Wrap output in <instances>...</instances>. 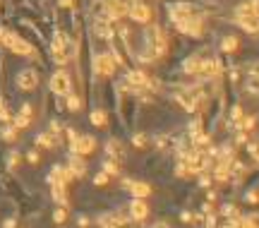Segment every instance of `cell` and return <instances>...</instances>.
Here are the masks:
<instances>
[{"mask_svg": "<svg viewBox=\"0 0 259 228\" xmlns=\"http://www.w3.org/2000/svg\"><path fill=\"white\" fill-rule=\"evenodd\" d=\"M115 70H118V63H115V58L110 55V51L94 55V60H91V72H94L96 77H113Z\"/></svg>", "mask_w": 259, "mask_h": 228, "instance_id": "6da1fadb", "label": "cell"}, {"mask_svg": "<svg viewBox=\"0 0 259 228\" xmlns=\"http://www.w3.org/2000/svg\"><path fill=\"white\" fill-rule=\"evenodd\" d=\"M48 89H51L53 96H68L72 92V77H70V72L55 70L53 75H51V80H48Z\"/></svg>", "mask_w": 259, "mask_h": 228, "instance_id": "7a4b0ae2", "label": "cell"}, {"mask_svg": "<svg viewBox=\"0 0 259 228\" xmlns=\"http://www.w3.org/2000/svg\"><path fill=\"white\" fill-rule=\"evenodd\" d=\"M127 5H130V0H101L103 17L110 22H120L123 17H127Z\"/></svg>", "mask_w": 259, "mask_h": 228, "instance_id": "3957f363", "label": "cell"}, {"mask_svg": "<svg viewBox=\"0 0 259 228\" xmlns=\"http://www.w3.org/2000/svg\"><path fill=\"white\" fill-rule=\"evenodd\" d=\"M151 5H147L144 0H130L127 5V17L137 22V24H149L151 22Z\"/></svg>", "mask_w": 259, "mask_h": 228, "instance_id": "277c9868", "label": "cell"}, {"mask_svg": "<svg viewBox=\"0 0 259 228\" xmlns=\"http://www.w3.org/2000/svg\"><path fill=\"white\" fill-rule=\"evenodd\" d=\"M175 29L180 31V34L190 36V39H202V34H204V19L194 14V17L185 19V22H177Z\"/></svg>", "mask_w": 259, "mask_h": 228, "instance_id": "5b68a950", "label": "cell"}, {"mask_svg": "<svg viewBox=\"0 0 259 228\" xmlns=\"http://www.w3.org/2000/svg\"><path fill=\"white\" fill-rule=\"evenodd\" d=\"M14 84H17V89H22V92H34V89L39 87V72H36L34 67H24V70L17 72Z\"/></svg>", "mask_w": 259, "mask_h": 228, "instance_id": "8992f818", "label": "cell"}, {"mask_svg": "<svg viewBox=\"0 0 259 228\" xmlns=\"http://www.w3.org/2000/svg\"><path fill=\"white\" fill-rule=\"evenodd\" d=\"M96 147H98V142H96L94 134H80L72 144H70V154H80V156H89V154H94Z\"/></svg>", "mask_w": 259, "mask_h": 228, "instance_id": "52a82bcc", "label": "cell"}, {"mask_svg": "<svg viewBox=\"0 0 259 228\" xmlns=\"http://www.w3.org/2000/svg\"><path fill=\"white\" fill-rule=\"evenodd\" d=\"M127 214H130V219L132 221H147L151 214V207L147 204V200H139V197H132L130 200V204H127Z\"/></svg>", "mask_w": 259, "mask_h": 228, "instance_id": "ba28073f", "label": "cell"}, {"mask_svg": "<svg viewBox=\"0 0 259 228\" xmlns=\"http://www.w3.org/2000/svg\"><path fill=\"white\" fill-rule=\"evenodd\" d=\"M168 17H171L173 24L185 22V19L194 17V7H192L190 2H173V5H168Z\"/></svg>", "mask_w": 259, "mask_h": 228, "instance_id": "9c48e42d", "label": "cell"}, {"mask_svg": "<svg viewBox=\"0 0 259 228\" xmlns=\"http://www.w3.org/2000/svg\"><path fill=\"white\" fill-rule=\"evenodd\" d=\"M123 188L132 195V197H139V200H147L151 195V185L149 183H144V180H123Z\"/></svg>", "mask_w": 259, "mask_h": 228, "instance_id": "30bf717a", "label": "cell"}, {"mask_svg": "<svg viewBox=\"0 0 259 228\" xmlns=\"http://www.w3.org/2000/svg\"><path fill=\"white\" fill-rule=\"evenodd\" d=\"M125 156H127V151H125V144L118 139V137H110L108 142H106V159H113V161L123 163Z\"/></svg>", "mask_w": 259, "mask_h": 228, "instance_id": "8fae6325", "label": "cell"}, {"mask_svg": "<svg viewBox=\"0 0 259 228\" xmlns=\"http://www.w3.org/2000/svg\"><path fill=\"white\" fill-rule=\"evenodd\" d=\"M75 178H72V173L68 171V166L65 163H58V166H53L51 171H48V185H53V183H65V185H70Z\"/></svg>", "mask_w": 259, "mask_h": 228, "instance_id": "7c38bea8", "label": "cell"}, {"mask_svg": "<svg viewBox=\"0 0 259 228\" xmlns=\"http://www.w3.org/2000/svg\"><path fill=\"white\" fill-rule=\"evenodd\" d=\"M235 24L247 34H259V17L257 14H235Z\"/></svg>", "mask_w": 259, "mask_h": 228, "instance_id": "4fadbf2b", "label": "cell"}, {"mask_svg": "<svg viewBox=\"0 0 259 228\" xmlns=\"http://www.w3.org/2000/svg\"><path fill=\"white\" fill-rule=\"evenodd\" d=\"M65 166H68V171L72 173L75 180L86 175V161H84V156H80V154H70V159H68Z\"/></svg>", "mask_w": 259, "mask_h": 228, "instance_id": "5bb4252c", "label": "cell"}, {"mask_svg": "<svg viewBox=\"0 0 259 228\" xmlns=\"http://www.w3.org/2000/svg\"><path fill=\"white\" fill-rule=\"evenodd\" d=\"M202 58H204V53H192L190 58H185V60H182L180 70H182L185 75L197 77V75H199V65H202Z\"/></svg>", "mask_w": 259, "mask_h": 228, "instance_id": "9a60e30c", "label": "cell"}, {"mask_svg": "<svg viewBox=\"0 0 259 228\" xmlns=\"http://www.w3.org/2000/svg\"><path fill=\"white\" fill-rule=\"evenodd\" d=\"M51 197H53L55 204H60V207H70V190L65 183H53L51 185Z\"/></svg>", "mask_w": 259, "mask_h": 228, "instance_id": "2e32d148", "label": "cell"}, {"mask_svg": "<svg viewBox=\"0 0 259 228\" xmlns=\"http://www.w3.org/2000/svg\"><path fill=\"white\" fill-rule=\"evenodd\" d=\"M34 142H36V147H41V149H55L58 144H60V137L53 132H39L36 137H34Z\"/></svg>", "mask_w": 259, "mask_h": 228, "instance_id": "e0dca14e", "label": "cell"}, {"mask_svg": "<svg viewBox=\"0 0 259 228\" xmlns=\"http://www.w3.org/2000/svg\"><path fill=\"white\" fill-rule=\"evenodd\" d=\"M89 122H91L94 127H106V125H108V111H103V108H91Z\"/></svg>", "mask_w": 259, "mask_h": 228, "instance_id": "ac0fdd59", "label": "cell"}, {"mask_svg": "<svg viewBox=\"0 0 259 228\" xmlns=\"http://www.w3.org/2000/svg\"><path fill=\"white\" fill-rule=\"evenodd\" d=\"M235 14H257L259 17V0H243L235 7Z\"/></svg>", "mask_w": 259, "mask_h": 228, "instance_id": "d6986e66", "label": "cell"}, {"mask_svg": "<svg viewBox=\"0 0 259 228\" xmlns=\"http://www.w3.org/2000/svg\"><path fill=\"white\" fill-rule=\"evenodd\" d=\"M218 48H221V53H235L240 48V41H238V36H233V34L231 36H223Z\"/></svg>", "mask_w": 259, "mask_h": 228, "instance_id": "ffe728a7", "label": "cell"}, {"mask_svg": "<svg viewBox=\"0 0 259 228\" xmlns=\"http://www.w3.org/2000/svg\"><path fill=\"white\" fill-rule=\"evenodd\" d=\"M247 113L243 111V106L240 104H235V106L231 108V115H228V120H231V127L233 130H238L240 127V122H243V118H245Z\"/></svg>", "mask_w": 259, "mask_h": 228, "instance_id": "44dd1931", "label": "cell"}, {"mask_svg": "<svg viewBox=\"0 0 259 228\" xmlns=\"http://www.w3.org/2000/svg\"><path fill=\"white\" fill-rule=\"evenodd\" d=\"M84 106V101H82V96H77V94H72L70 92L68 94V101H65V108H68L70 113H80Z\"/></svg>", "mask_w": 259, "mask_h": 228, "instance_id": "7402d4cb", "label": "cell"}, {"mask_svg": "<svg viewBox=\"0 0 259 228\" xmlns=\"http://www.w3.org/2000/svg\"><path fill=\"white\" fill-rule=\"evenodd\" d=\"M221 216H223L226 221H235V219L243 216V212H240L235 204H223V207H221Z\"/></svg>", "mask_w": 259, "mask_h": 228, "instance_id": "603a6c76", "label": "cell"}, {"mask_svg": "<svg viewBox=\"0 0 259 228\" xmlns=\"http://www.w3.org/2000/svg\"><path fill=\"white\" fill-rule=\"evenodd\" d=\"M132 147H137V149H147V147H151V134H147V132H137V134H132Z\"/></svg>", "mask_w": 259, "mask_h": 228, "instance_id": "cb8c5ba5", "label": "cell"}, {"mask_svg": "<svg viewBox=\"0 0 259 228\" xmlns=\"http://www.w3.org/2000/svg\"><path fill=\"white\" fill-rule=\"evenodd\" d=\"M0 137H2L5 142H17V137H19V130L14 127L12 122H7V125L0 130Z\"/></svg>", "mask_w": 259, "mask_h": 228, "instance_id": "d4e9b609", "label": "cell"}, {"mask_svg": "<svg viewBox=\"0 0 259 228\" xmlns=\"http://www.w3.org/2000/svg\"><path fill=\"white\" fill-rule=\"evenodd\" d=\"M101 171H106L110 178H118L120 175V163L113 161V159H106V161L101 163Z\"/></svg>", "mask_w": 259, "mask_h": 228, "instance_id": "484cf974", "label": "cell"}, {"mask_svg": "<svg viewBox=\"0 0 259 228\" xmlns=\"http://www.w3.org/2000/svg\"><path fill=\"white\" fill-rule=\"evenodd\" d=\"M19 161H22V154H19L17 149H10V151H7V161H5L7 171H14V168L19 166Z\"/></svg>", "mask_w": 259, "mask_h": 228, "instance_id": "4316f807", "label": "cell"}, {"mask_svg": "<svg viewBox=\"0 0 259 228\" xmlns=\"http://www.w3.org/2000/svg\"><path fill=\"white\" fill-rule=\"evenodd\" d=\"M199 132H204V120H202V115H197V118L187 125V134H190V137H194V134H199Z\"/></svg>", "mask_w": 259, "mask_h": 228, "instance_id": "83f0119b", "label": "cell"}, {"mask_svg": "<svg viewBox=\"0 0 259 228\" xmlns=\"http://www.w3.org/2000/svg\"><path fill=\"white\" fill-rule=\"evenodd\" d=\"M68 209H70V207H60V204L55 207V212H53V221H55V224H65V221H68V216H70Z\"/></svg>", "mask_w": 259, "mask_h": 228, "instance_id": "f1b7e54d", "label": "cell"}, {"mask_svg": "<svg viewBox=\"0 0 259 228\" xmlns=\"http://www.w3.org/2000/svg\"><path fill=\"white\" fill-rule=\"evenodd\" d=\"M91 183H94L96 188H106V185L110 183V175L106 173V171H98V173L91 178Z\"/></svg>", "mask_w": 259, "mask_h": 228, "instance_id": "f546056e", "label": "cell"}, {"mask_svg": "<svg viewBox=\"0 0 259 228\" xmlns=\"http://www.w3.org/2000/svg\"><path fill=\"white\" fill-rule=\"evenodd\" d=\"M245 202L247 204H259V185H255V188H250L245 192Z\"/></svg>", "mask_w": 259, "mask_h": 228, "instance_id": "4dcf8cb0", "label": "cell"}, {"mask_svg": "<svg viewBox=\"0 0 259 228\" xmlns=\"http://www.w3.org/2000/svg\"><path fill=\"white\" fill-rule=\"evenodd\" d=\"M27 163H31V166H39V161H41V154L36 151V149H31V151H27Z\"/></svg>", "mask_w": 259, "mask_h": 228, "instance_id": "1f68e13d", "label": "cell"}, {"mask_svg": "<svg viewBox=\"0 0 259 228\" xmlns=\"http://www.w3.org/2000/svg\"><path fill=\"white\" fill-rule=\"evenodd\" d=\"M48 132H53V134H58V137H60V132H63V122L58 120V118H53V120H51V125H48Z\"/></svg>", "mask_w": 259, "mask_h": 228, "instance_id": "d6a6232c", "label": "cell"}, {"mask_svg": "<svg viewBox=\"0 0 259 228\" xmlns=\"http://www.w3.org/2000/svg\"><path fill=\"white\" fill-rule=\"evenodd\" d=\"M65 134H68V142H70V144H72V142L80 137V132H77V130H72V127H65Z\"/></svg>", "mask_w": 259, "mask_h": 228, "instance_id": "836d02e7", "label": "cell"}, {"mask_svg": "<svg viewBox=\"0 0 259 228\" xmlns=\"http://www.w3.org/2000/svg\"><path fill=\"white\" fill-rule=\"evenodd\" d=\"M180 219H182L185 224H192V221H194V214H192V212H182V214H180Z\"/></svg>", "mask_w": 259, "mask_h": 228, "instance_id": "e575fe53", "label": "cell"}, {"mask_svg": "<svg viewBox=\"0 0 259 228\" xmlns=\"http://www.w3.org/2000/svg\"><path fill=\"white\" fill-rule=\"evenodd\" d=\"M149 228H171V224H168V221H164V219H161V221H154V224H151Z\"/></svg>", "mask_w": 259, "mask_h": 228, "instance_id": "d590c367", "label": "cell"}, {"mask_svg": "<svg viewBox=\"0 0 259 228\" xmlns=\"http://www.w3.org/2000/svg\"><path fill=\"white\" fill-rule=\"evenodd\" d=\"M80 226H82V228L89 226V219H86V216H80Z\"/></svg>", "mask_w": 259, "mask_h": 228, "instance_id": "8d00e7d4", "label": "cell"}, {"mask_svg": "<svg viewBox=\"0 0 259 228\" xmlns=\"http://www.w3.org/2000/svg\"><path fill=\"white\" fill-rule=\"evenodd\" d=\"M72 2H75V0H60V5H63V7H72Z\"/></svg>", "mask_w": 259, "mask_h": 228, "instance_id": "74e56055", "label": "cell"}, {"mask_svg": "<svg viewBox=\"0 0 259 228\" xmlns=\"http://www.w3.org/2000/svg\"><path fill=\"white\" fill-rule=\"evenodd\" d=\"M2 111H5V101H2V96H0V115H2Z\"/></svg>", "mask_w": 259, "mask_h": 228, "instance_id": "f35d334b", "label": "cell"}]
</instances>
